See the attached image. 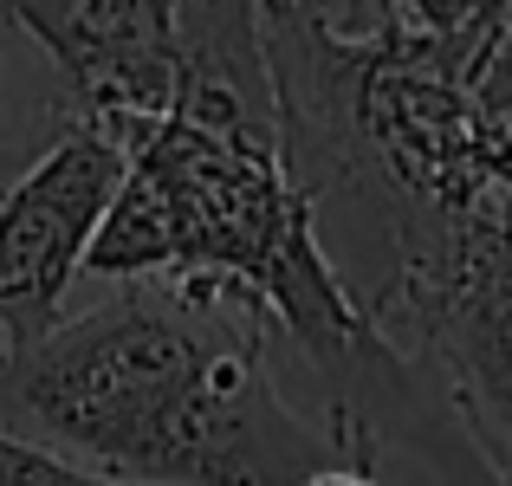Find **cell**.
Listing matches in <instances>:
<instances>
[{"label": "cell", "mask_w": 512, "mask_h": 486, "mask_svg": "<svg viewBox=\"0 0 512 486\" xmlns=\"http://www.w3.org/2000/svg\"><path fill=\"white\" fill-rule=\"evenodd\" d=\"M0 486H117V480L85 474V467H72L65 454H52V448H39V441L0 428Z\"/></svg>", "instance_id": "52a82bcc"}, {"label": "cell", "mask_w": 512, "mask_h": 486, "mask_svg": "<svg viewBox=\"0 0 512 486\" xmlns=\"http://www.w3.org/2000/svg\"><path fill=\"white\" fill-rule=\"evenodd\" d=\"M273 312L221 279H111L0 350V428L117 486H305L344 448L273 363Z\"/></svg>", "instance_id": "6da1fadb"}, {"label": "cell", "mask_w": 512, "mask_h": 486, "mask_svg": "<svg viewBox=\"0 0 512 486\" xmlns=\"http://www.w3.org/2000/svg\"><path fill=\"white\" fill-rule=\"evenodd\" d=\"M474 150L487 182L512 201V33H500V46L474 72Z\"/></svg>", "instance_id": "8992f818"}, {"label": "cell", "mask_w": 512, "mask_h": 486, "mask_svg": "<svg viewBox=\"0 0 512 486\" xmlns=\"http://www.w3.org/2000/svg\"><path fill=\"white\" fill-rule=\"evenodd\" d=\"M78 117L85 111L72 104L65 78L46 65V52L0 13V188L20 169H33Z\"/></svg>", "instance_id": "5b68a950"}, {"label": "cell", "mask_w": 512, "mask_h": 486, "mask_svg": "<svg viewBox=\"0 0 512 486\" xmlns=\"http://www.w3.org/2000/svg\"><path fill=\"white\" fill-rule=\"evenodd\" d=\"M91 124L188 117L273 143L260 0H0Z\"/></svg>", "instance_id": "3957f363"}, {"label": "cell", "mask_w": 512, "mask_h": 486, "mask_svg": "<svg viewBox=\"0 0 512 486\" xmlns=\"http://www.w3.org/2000/svg\"><path fill=\"white\" fill-rule=\"evenodd\" d=\"M130 169L91 240V279H221L273 312L338 402L389 350L318 240L312 201L292 188L273 143H247L188 117L104 124Z\"/></svg>", "instance_id": "7a4b0ae2"}, {"label": "cell", "mask_w": 512, "mask_h": 486, "mask_svg": "<svg viewBox=\"0 0 512 486\" xmlns=\"http://www.w3.org/2000/svg\"><path fill=\"white\" fill-rule=\"evenodd\" d=\"M506 13H512V0H506Z\"/></svg>", "instance_id": "30bf717a"}, {"label": "cell", "mask_w": 512, "mask_h": 486, "mask_svg": "<svg viewBox=\"0 0 512 486\" xmlns=\"http://www.w3.org/2000/svg\"><path fill=\"white\" fill-rule=\"evenodd\" d=\"M124 143L104 124L78 117L33 169L0 188V299L13 312V337L26 344L46 324H59L65 292L85 273L91 240L124 188Z\"/></svg>", "instance_id": "277c9868"}, {"label": "cell", "mask_w": 512, "mask_h": 486, "mask_svg": "<svg viewBox=\"0 0 512 486\" xmlns=\"http://www.w3.org/2000/svg\"><path fill=\"white\" fill-rule=\"evenodd\" d=\"M305 486H389L383 474H370V467H350V461H338V467H318Z\"/></svg>", "instance_id": "ba28073f"}, {"label": "cell", "mask_w": 512, "mask_h": 486, "mask_svg": "<svg viewBox=\"0 0 512 486\" xmlns=\"http://www.w3.org/2000/svg\"><path fill=\"white\" fill-rule=\"evenodd\" d=\"M260 7H279V0H260Z\"/></svg>", "instance_id": "9c48e42d"}]
</instances>
